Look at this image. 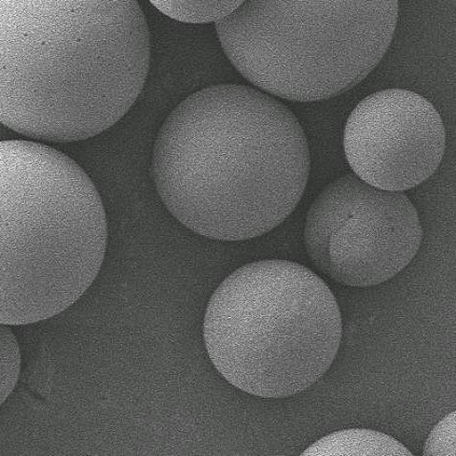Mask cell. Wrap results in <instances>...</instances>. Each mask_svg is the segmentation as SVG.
<instances>
[{
	"instance_id": "9",
	"label": "cell",
	"mask_w": 456,
	"mask_h": 456,
	"mask_svg": "<svg viewBox=\"0 0 456 456\" xmlns=\"http://www.w3.org/2000/svg\"><path fill=\"white\" fill-rule=\"evenodd\" d=\"M245 0H150L165 16L191 24L216 23L231 15Z\"/></svg>"
},
{
	"instance_id": "1",
	"label": "cell",
	"mask_w": 456,
	"mask_h": 456,
	"mask_svg": "<svg viewBox=\"0 0 456 456\" xmlns=\"http://www.w3.org/2000/svg\"><path fill=\"white\" fill-rule=\"evenodd\" d=\"M305 133L291 110L245 86L207 87L164 122L154 181L184 226L223 241L255 239L298 205L310 175Z\"/></svg>"
},
{
	"instance_id": "4",
	"label": "cell",
	"mask_w": 456,
	"mask_h": 456,
	"mask_svg": "<svg viewBox=\"0 0 456 456\" xmlns=\"http://www.w3.org/2000/svg\"><path fill=\"white\" fill-rule=\"evenodd\" d=\"M203 334L219 374L264 398L306 391L333 365L343 335L338 303L305 266L262 260L234 271L207 307Z\"/></svg>"
},
{
	"instance_id": "6",
	"label": "cell",
	"mask_w": 456,
	"mask_h": 456,
	"mask_svg": "<svg viewBox=\"0 0 456 456\" xmlns=\"http://www.w3.org/2000/svg\"><path fill=\"white\" fill-rule=\"evenodd\" d=\"M304 240L313 264L330 280L367 288L390 281L411 264L423 230L405 193L347 175L314 201Z\"/></svg>"
},
{
	"instance_id": "8",
	"label": "cell",
	"mask_w": 456,
	"mask_h": 456,
	"mask_svg": "<svg viewBox=\"0 0 456 456\" xmlns=\"http://www.w3.org/2000/svg\"><path fill=\"white\" fill-rule=\"evenodd\" d=\"M302 456H411L395 438L377 431L349 429L330 434L311 445Z\"/></svg>"
},
{
	"instance_id": "11",
	"label": "cell",
	"mask_w": 456,
	"mask_h": 456,
	"mask_svg": "<svg viewBox=\"0 0 456 456\" xmlns=\"http://www.w3.org/2000/svg\"><path fill=\"white\" fill-rule=\"evenodd\" d=\"M456 412L449 413L426 441L423 455L456 456Z\"/></svg>"
},
{
	"instance_id": "7",
	"label": "cell",
	"mask_w": 456,
	"mask_h": 456,
	"mask_svg": "<svg viewBox=\"0 0 456 456\" xmlns=\"http://www.w3.org/2000/svg\"><path fill=\"white\" fill-rule=\"evenodd\" d=\"M345 155L356 176L372 187L403 191L438 168L446 147L444 121L419 94L388 89L353 110L345 126Z\"/></svg>"
},
{
	"instance_id": "3",
	"label": "cell",
	"mask_w": 456,
	"mask_h": 456,
	"mask_svg": "<svg viewBox=\"0 0 456 456\" xmlns=\"http://www.w3.org/2000/svg\"><path fill=\"white\" fill-rule=\"evenodd\" d=\"M106 214L91 178L44 143L0 142V323L51 319L98 276Z\"/></svg>"
},
{
	"instance_id": "10",
	"label": "cell",
	"mask_w": 456,
	"mask_h": 456,
	"mask_svg": "<svg viewBox=\"0 0 456 456\" xmlns=\"http://www.w3.org/2000/svg\"><path fill=\"white\" fill-rule=\"evenodd\" d=\"M21 365L16 335L7 324L0 323V405L18 383Z\"/></svg>"
},
{
	"instance_id": "5",
	"label": "cell",
	"mask_w": 456,
	"mask_h": 456,
	"mask_svg": "<svg viewBox=\"0 0 456 456\" xmlns=\"http://www.w3.org/2000/svg\"><path fill=\"white\" fill-rule=\"evenodd\" d=\"M399 0H245L216 23L228 59L255 86L314 102L363 81L392 44Z\"/></svg>"
},
{
	"instance_id": "2",
	"label": "cell",
	"mask_w": 456,
	"mask_h": 456,
	"mask_svg": "<svg viewBox=\"0 0 456 456\" xmlns=\"http://www.w3.org/2000/svg\"><path fill=\"white\" fill-rule=\"evenodd\" d=\"M150 55L137 0H0V123L37 142L88 140L129 112Z\"/></svg>"
}]
</instances>
